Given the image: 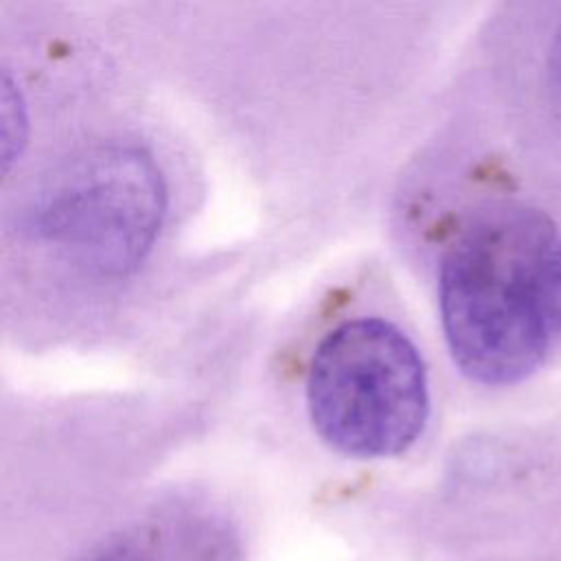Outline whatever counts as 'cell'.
Listing matches in <instances>:
<instances>
[{"mask_svg":"<svg viewBox=\"0 0 561 561\" xmlns=\"http://www.w3.org/2000/svg\"><path fill=\"white\" fill-rule=\"evenodd\" d=\"M164 215V186L136 147H99L39 191L33 228L61 254L99 274L131 270L151 248Z\"/></svg>","mask_w":561,"mask_h":561,"instance_id":"cell-3","label":"cell"},{"mask_svg":"<svg viewBox=\"0 0 561 561\" xmlns=\"http://www.w3.org/2000/svg\"><path fill=\"white\" fill-rule=\"evenodd\" d=\"M548 68L557 85H561V22L557 24L550 46H548Z\"/></svg>","mask_w":561,"mask_h":561,"instance_id":"cell-4","label":"cell"},{"mask_svg":"<svg viewBox=\"0 0 561 561\" xmlns=\"http://www.w3.org/2000/svg\"><path fill=\"white\" fill-rule=\"evenodd\" d=\"M438 311L465 377L528 379L561 346V226L522 204L473 215L443 252Z\"/></svg>","mask_w":561,"mask_h":561,"instance_id":"cell-1","label":"cell"},{"mask_svg":"<svg viewBox=\"0 0 561 561\" xmlns=\"http://www.w3.org/2000/svg\"><path fill=\"white\" fill-rule=\"evenodd\" d=\"M307 410L318 436L351 458L410 449L430 416V388L414 342L383 318H353L316 346Z\"/></svg>","mask_w":561,"mask_h":561,"instance_id":"cell-2","label":"cell"}]
</instances>
